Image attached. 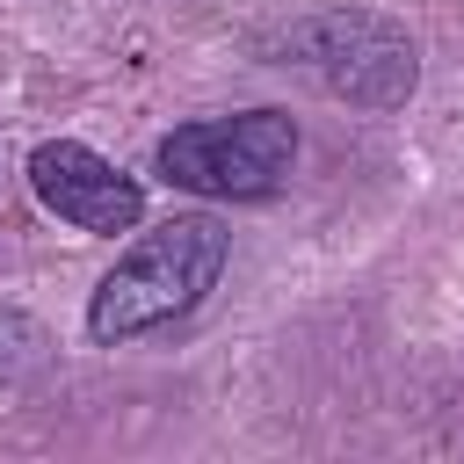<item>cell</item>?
Instances as JSON below:
<instances>
[{
  "instance_id": "cell-4",
  "label": "cell",
  "mask_w": 464,
  "mask_h": 464,
  "mask_svg": "<svg viewBox=\"0 0 464 464\" xmlns=\"http://www.w3.org/2000/svg\"><path fill=\"white\" fill-rule=\"evenodd\" d=\"M29 181H36L44 210H58L65 225L102 232V239L130 232V225L145 218V188H138L123 167H109L102 152H87L80 138H51V145H36V152H29Z\"/></svg>"
},
{
  "instance_id": "cell-3",
  "label": "cell",
  "mask_w": 464,
  "mask_h": 464,
  "mask_svg": "<svg viewBox=\"0 0 464 464\" xmlns=\"http://www.w3.org/2000/svg\"><path fill=\"white\" fill-rule=\"evenodd\" d=\"M304 72H319L334 94L362 102V109H392L413 94L420 65H413V44L384 22V14H362V7H334V14H312L304 29H290V44Z\"/></svg>"
},
{
  "instance_id": "cell-2",
  "label": "cell",
  "mask_w": 464,
  "mask_h": 464,
  "mask_svg": "<svg viewBox=\"0 0 464 464\" xmlns=\"http://www.w3.org/2000/svg\"><path fill=\"white\" fill-rule=\"evenodd\" d=\"M297 160V123L283 109L246 116H203L160 138V174L188 196H268Z\"/></svg>"
},
{
  "instance_id": "cell-1",
  "label": "cell",
  "mask_w": 464,
  "mask_h": 464,
  "mask_svg": "<svg viewBox=\"0 0 464 464\" xmlns=\"http://www.w3.org/2000/svg\"><path fill=\"white\" fill-rule=\"evenodd\" d=\"M225 261H232V232H225L218 218H167L160 232H145V239L102 276V290H94V304H87V334H94L102 348H116V341H138V334L196 312V304L218 290Z\"/></svg>"
},
{
  "instance_id": "cell-5",
  "label": "cell",
  "mask_w": 464,
  "mask_h": 464,
  "mask_svg": "<svg viewBox=\"0 0 464 464\" xmlns=\"http://www.w3.org/2000/svg\"><path fill=\"white\" fill-rule=\"evenodd\" d=\"M44 355H51V334L29 312L0 304V384H22L29 370H44Z\"/></svg>"
}]
</instances>
